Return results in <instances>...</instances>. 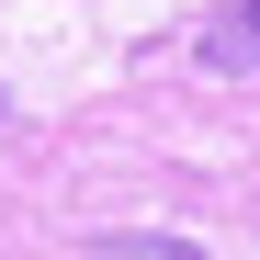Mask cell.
I'll list each match as a JSON object with an SVG mask.
<instances>
[{"mask_svg":"<svg viewBox=\"0 0 260 260\" xmlns=\"http://www.w3.org/2000/svg\"><path fill=\"white\" fill-rule=\"evenodd\" d=\"M215 79H260V0H226V12L204 23V46H192Z\"/></svg>","mask_w":260,"mask_h":260,"instance_id":"obj_1","label":"cell"},{"mask_svg":"<svg viewBox=\"0 0 260 260\" xmlns=\"http://www.w3.org/2000/svg\"><path fill=\"white\" fill-rule=\"evenodd\" d=\"M102 249H113V260H204L192 238H102Z\"/></svg>","mask_w":260,"mask_h":260,"instance_id":"obj_2","label":"cell"},{"mask_svg":"<svg viewBox=\"0 0 260 260\" xmlns=\"http://www.w3.org/2000/svg\"><path fill=\"white\" fill-rule=\"evenodd\" d=\"M0 113H12V102H0Z\"/></svg>","mask_w":260,"mask_h":260,"instance_id":"obj_3","label":"cell"}]
</instances>
